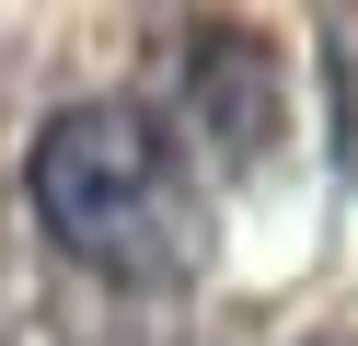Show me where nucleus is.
<instances>
[{"label": "nucleus", "instance_id": "nucleus-1", "mask_svg": "<svg viewBox=\"0 0 358 346\" xmlns=\"http://www.w3.org/2000/svg\"><path fill=\"white\" fill-rule=\"evenodd\" d=\"M24 196L58 231V254H81L116 289H173L208 254V196L185 173V138L127 92L58 104L24 150Z\"/></svg>", "mask_w": 358, "mask_h": 346}, {"label": "nucleus", "instance_id": "nucleus-2", "mask_svg": "<svg viewBox=\"0 0 358 346\" xmlns=\"http://www.w3.org/2000/svg\"><path fill=\"white\" fill-rule=\"evenodd\" d=\"M185 127L208 138L220 161H255L266 138H278V46L243 35V23L185 35Z\"/></svg>", "mask_w": 358, "mask_h": 346}, {"label": "nucleus", "instance_id": "nucleus-3", "mask_svg": "<svg viewBox=\"0 0 358 346\" xmlns=\"http://www.w3.org/2000/svg\"><path fill=\"white\" fill-rule=\"evenodd\" d=\"M335 138H347V173H358V23H335Z\"/></svg>", "mask_w": 358, "mask_h": 346}]
</instances>
